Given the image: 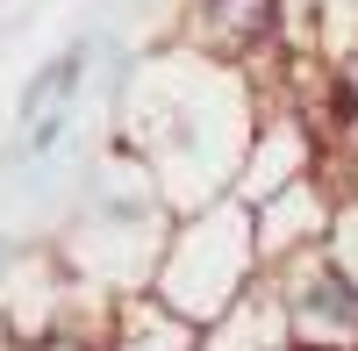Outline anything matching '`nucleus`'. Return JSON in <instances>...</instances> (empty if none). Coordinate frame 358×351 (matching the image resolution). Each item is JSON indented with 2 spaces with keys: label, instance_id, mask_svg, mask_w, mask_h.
<instances>
[{
  "label": "nucleus",
  "instance_id": "obj_1",
  "mask_svg": "<svg viewBox=\"0 0 358 351\" xmlns=\"http://www.w3.org/2000/svg\"><path fill=\"white\" fill-rule=\"evenodd\" d=\"M244 79L251 72L215 65L187 43L122 72V151L151 165L172 215L236 194L244 151L258 136V108H251Z\"/></svg>",
  "mask_w": 358,
  "mask_h": 351
},
{
  "label": "nucleus",
  "instance_id": "obj_2",
  "mask_svg": "<svg viewBox=\"0 0 358 351\" xmlns=\"http://www.w3.org/2000/svg\"><path fill=\"white\" fill-rule=\"evenodd\" d=\"M172 323H187L194 337L222 330L251 294H265V251H258V215L244 194L201 201V208L172 215L165 251L143 287Z\"/></svg>",
  "mask_w": 358,
  "mask_h": 351
},
{
  "label": "nucleus",
  "instance_id": "obj_3",
  "mask_svg": "<svg viewBox=\"0 0 358 351\" xmlns=\"http://www.w3.org/2000/svg\"><path fill=\"white\" fill-rule=\"evenodd\" d=\"M265 301L280 315L287 351H358V280L330 244L265 266Z\"/></svg>",
  "mask_w": 358,
  "mask_h": 351
},
{
  "label": "nucleus",
  "instance_id": "obj_4",
  "mask_svg": "<svg viewBox=\"0 0 358 351\" xmlns=\"http://www.w3.org/2000/svg\"><path fill=\"white\" fill-rule=\"evenodd\" d=\"M86 72H94V36H79L65 50H50L36 72L22 79L15 94V165H43L57 143L72 136V115H79V94H86Z\"/></svg>",
  "mask_w": 358,
  "mask_h": 351
},
{
  "label": "nucleus",
  "instance_id": "obj_5",
  "mask_svg": "<svg viewBox=\"0 0 358 351\" xmlns=\"http://www.w3.org/2000/svg\"><path fill=\"white\" fill-rule=\"evenodd\" d=\"M179 43L215 57V65L258 72L265 57L287 50V0H187Z\"/></svg>",
  "mask_w": 358,
  "mask_h": 351
},
{
  "label": "nucleus",
  "instance_id": "obj_6",
  "mask_svg": "<svg viewBox=\"0 0 358 351\" xmlns=\"http://www.w3.org/2000/svg\"><path fill=\"white\" fill-rule=\"evenodd\" d=\"M251 215H258V251H265V266H280V258L315 251V244L337 237V222H344V194L322 180V172H308V180L280 187L273 201H258Z\"/></svg>",
  "mask_w": 358,
  "mask_h": 351
},
{
  "label": "nucleus",
  "instance_id": "obj_7",
  "mask_svg": "<svg viewBox=\"0 0 358 351\" xmlns=\"http://www.w3.org/2000/svg\"><path fill=\"white\" fill-rule=\"evenodd\" d=\"M308 172H315V129L301 122V115H258V136H251V151H244L236 194L258 208V201H273L280 187L308 180Z\"/></svg>",
  "mask_w": 358,
  "mask_h": 351
},
{
  "label": "nucleus",
  "instance_id": "obj_8",
  "mask_svg": "<svg viewBox=\"0 0 358 351\" xmlns=\"http://www.w3.org/2000/svg\"><path fill=\"white\" fill-rule=\"evenodd\" d=\"M330 251L344 258V273L358 280V215H351V208H344V222H337V237H330Z\"/></svg>",
  "mask_w": 358,
  "mask_h": 351
}]
</instances>
